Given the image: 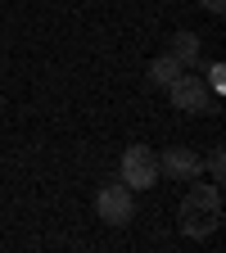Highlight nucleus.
Instances as JSON below:
<instances>
[{
  "label": "nucleus",
  "instance_id": "nucleus-1",
  "mask_svg": "<svg viewBox=\"0 0 226 253\" xmlns=\"http://www.w3.org/2000/svg\"><path fill=\"white\" fill-rule=\"evenodd\" d=\"M217 226H222V190L190 181V195L181 199V235L185 240H204Z\"/></svg>",
  "mask_w": 226,
  "mask_h": 253
},
{
  "label": "nucleus",
  "instance_id": "nucleus-2",
  "mask_svg": "<svg viewBox=\"0 0 226 253\" xmlns=\"http://www.w3.org/2000/svg\"><path fill=\"white\" fill-rule=\"evenodd\" d=\"M158 154L149 149V145H127V154H122V185L132 190H154L158 185Z\"/></svg>",
  "mask_w": 226,
  "mask_h": 253
},
{
  "label": "nucleus",
  "instance_id": "nucleus-3",
  "mask_svg": "<svg viewBox=\"0 0 226 253\" xmlns=\"http://www.w3.org/2000/svg\"><path fill=\"white\" fill-rule=\"evenodd\" d=\"M168 100H172L177 113H208V109H213V90H208V82H204L199 73L185 68L181 77L168 82Z\"/></svg>",
  "mask_w": 226,
  "mask_h": 253
},
{
  "label": "nucleus",
  "instance_id": "nucleus-4",
  "mask_svg": "<svg viewBox=\"0 0 226 253\" xmlns=\"http://www.w3.org/2000/svg\"><path fill=\"white\" fill-rule=\"evenodd\" d=\"M95 212H100L104 226H132L136 199H132V190H127L122 181H113V185H104L100 195H95Z\"/></svg>",
  "mask_w": 226,
  "mask_h": 253
},
{
  "label": "nucleus",
  "instance_id": "nucleus-5",
  "mask_svg": "<svg viewBox=\"0 0 226 253\" xmlns=\"http://www.w3.org/2000/svg\"><path fill=\"white\" fill-rule=\"evenodd\" d=\"M158 172H163L168 181L190 185V181H199V176H204V158H199V149L172 145V149H163V154H158Z\"/></svg>",
  "mask_w": 226,
  "mask_h": 253
},
{
  "label": "nucleus",
  "instance_id": "nucleus-6",
  "mask_svg": "<svg viewBox=\"0 0 226 253\" xmlns=\"http://www.w3.org/2000/svg\"><path fill=\"white\" fill-rule=\"evenodd\" d=\"M168 54L181 63V68H199V32H177Z\"/></svg>",
  "mask_w": 226,
  "mask_h": 253
},
{
  "label": "nucleus",
  "instance_id": "nucleus-7",
  "mask_svg": "<svg viewBox=\"0 0 226 253\" xmlns=\"http://www.w3.org/2000/svg\"><path fill=\"white\" fill-rule=\"evenodd\" d=\"M185 68L172 59V54H158V59H149V82H158V86H168L172 77H181Z\"/></svg>",
  "mask_w": 226,
  "mask_h": 253
},
{
  "label": "nucleus",
  "instance_id": "nucleus-8",
  "mask_svg": "<svg viewBox=\"0 0 226 253\" xmlns=\"http://www.w3.org/2000/svg\"><path fill=\"white\" fill-rule=\"evenodd\" d=\"M204 168H208V172H213V181L222 185V176H226V154H222V145L208 154V163H204Z\"/></svg>",
  "mask_w": 226,
  "mask_h": 253
},
{
  "label": "nucleus",
  "instance_id": "nucleus-9",
  "mask_svg": "<svg viewBox=\"0 0 226 253\" xmlns=\"http://www.w3.org/2000/svg\"><path fill=\"white\" fill-rule=\"evenodd\" d=\"M204 82H208V90H217V95H222V90H226V68H222V63H213Z\"/></svg>",
  "mask_w": 226,
  "mask_h": 253
},
{
  "label": "nucleus",
  "instance_id": "nucleus-10",
  "mask_svg": "<svg viewBox=\"0 0 226 253\" xmlns=\"http://www.w3.org/2000/svg\"><path fill=\"white\" fill-rule=\"evenodd\" d=\"M199 5H204V9H208V14H213V18H217V14H222V9H226V0H199Z\"/></svg>",
  "mask_w": 226,
  "mask_h": 253
}]
</instances>
